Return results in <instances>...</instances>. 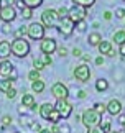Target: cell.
<instances>
[{"label": "cell", "mask_w": 125, "mask_h": 133, "mask_svg": "<svg viewBox=\"0 0 125 133\" xmlns=\"http://www.w3.org/2000/svg\"><path fill=\"white\" fill-rule=\"evenodd\" d=\"M81 122L87 127V128L99 127L101 122H102V115L99 114L97 110H94V109H87V110H84V114L81 115Z\"/></svg>", "instance_id": "6da1fadb"}, {"label": "cell", "mask_w": 125, "mask_h": 133, "mask_svg": "<svg viewBox=\"0 0 125 133\" xmlns=\"http://www.w3.org/2000/svg\"><path fill=\"white\" fill-rule=\"evenodd\" d=\"M12 54L17 58H25L30 54V43L25 38H15L12 41Z\"/></svg>", "instance_id": "7a4b0ae2"}, {"label": "cell", "mask_w": 125, "mask_h": 133, "mask_svg": "<svg viewBox=\"0 0 125 133\" xmlns=\"http://www.w3.org/2000/svg\"><path fill=\"white\" fill-rule=\"evenodd\" d=\"M45 26L43 23H38V22H33L27 26V36L33 41H41L45 38Z\"/></svg>", "instance_id": "3957f363"}, {"label": "cell", "mask_w": 125, "mask_h": 133, "mask_svg": "<svg viewBox=\"0 0 125 133\" xmlns=\"http://www.w3.org/2000/svg\"><path fill=\"white\" fill-rule=\"evenodd\" d=\"M54 109L58 110V114L61 115L63 120L69 118V117L72 115V110H74V107H72V104L67 99H61V100H56V105Z\"/></svg>", "instance_id": "277c9868"}, {"label": "cell", "mask_w": 125, "mask_h": 133, "mask_svg": "<svg viewBox=\"0 0 125 133\" xmlns=\"http://www.w3.org/2000/svg\"><path fill=\"white\" fill-rule=\"evenodd\" d=\"M58 12L53 8H46L43 13H41V23H43L45 28H53L56 22H58Z\"/></svg>", "instance_id": "5b68a950"}, {"label": "cell", "mask_w": 125, "mask_h": 133, "mask_svg": "<svg viewBox=\"0 0 125 133\" xmlns=\"http://www.w3.org/2000/svg\"><path fill=\"white\" fill-rule=\"evenodd\" d=\"M72 74H74V79L79 81V82H89V79H91V69L86 63L76 66L74 71H72Z\"/></svg>", "instance_id": "8992f818"}, {"label": "cell", "mask_w": 125, "mask_h": 133, "mask_svg": "<svg viewBox=\"0 0 125 133\" xmlns=\"http://www.w3.org/2000/svg\"><path fill=\"white\" fill-rule=\"evenodd\" d=\"M86 15H87V8L81 7V5H74V7L69 8V15H67V18L76 25L77 22H82V20L86 18Z\"/></svg>", "instance_id": "52a82bcc"}, {"label": "cell", "mask_w": 125, "mask_h": 133, "mask_svg": "<svg viewBox=\"0 0 125 133\" xmlns=\"http://www.w3.org/2000/svg\"><path fill=\"white\" fill-rule=\"evenodd\" d=\"M17 18V10H15L13 5H2V8H0V20H2L3 23H12L13 20Z\"/></svg>", "instance_id": "ba28073f"}, {"label": "cell", "mask_w": 125, "mask_h": 133, "mask_svg": "<svg viewBox=\"0 0 125 133\" xmlns=\"http://www.w3.org/2000/svg\"><path fill=\"white\" fill-rule=\"evenodd\" d=\"M51 95H53L56 100L67 99V97H69V90H67V85H66V84H63V82H54L53 85H51Z\"/></svg>", "instance_id": "9c48e42d"}, {"label": "cell", "mask_w": 125, "mask_h": 133, "mask_svg": "<svg viewBox=\"0 0 125 133\" xmlns=\"http://www.w3.org/2000/svg\"><path fill=\"white\" fill-rule=\"evenodd\" d=\"M40 49H41V53L43 54H53L58 51V44H56V41L53 38H43L40 41Z\"/></svg>", "instance_id": "30bf717a"}, {"label": "cell", "mask_w": 125, "mask_h": 133, "mask_svg": "<svg viewBox=\"0 0 125 133\" xmlns=\"http://www.w3.org/2000/svg\"><path fill=\"white\" fill-rule=\"evenodd\" d=\"M58 28H59V33L63 35V36H64V38H69L71 35L74 33V28H76V25L72 23L69 18H63Z\"/></svg>", "instance_id": "8fae6325"}, {"label": "cell", "mask_w": 125, "mask_h": 133, "mask_svg": "<svg viewBox=\"0 0 125 133\" xmlns=\"http://www.w3.org/2000/svg\"><path fill=\"white\" fill-rule=\"evenodd\" d=\"M122 102L118 100V99H112V100H109L107 102V112L110 114L112 117H115V115H120L122 114Z\"/></svg>", "instance_id": "7c38bea8"}, {"label": "cell", "mask_w": 125, "mask_h": 133, "mask_svg": "<svg viewBox=\"0 0 125 133\" xmlns=\"http://www.w3.org/2000/svg\"><path fill=\"white\" fill-rule=\"evenodd\" d=\"M22 105L27 107L30 112H36V110L40 109V107L36 105V100H35L33 94H23V97H22Z\"/></svg>", "instance_id": "4fadbf2b"}, {"label": "cell", "mask_w": 125, "mask_h": 133, "mask_svg": "<svg viewBox=\"0 0 125 133\" xmlns=\"http://www.w3.org/2000/svg\"><path fill=\"white\" fill-rule=\"evenodd\" d=\"M15 71V66L10 63L8 59H5L0 63V77H3V79H8L10 77V74H12Z\"/></svg>", "instance_id": "5bb4252c"}, {"label": "cell", "mask_w": 125, "mask_h": 133, "mask_svg": "<svg viewBox=\"0 0 125 133\" xmlns=\"http://www.w3.org/2000/svg\"><path fill=\"white\" fill-rule=\"evenodd\" d=\"M12 54V43L10 41H0V61H5Z\"/></svg>", "instance_id": "9a60e30c"}, {"label": "cell", "mask_w": 125, "mask_h": 133, "mask_svg": "<svg viewBox=\"0 0 125 133\" xmlns=\"http://www.w3.org/2000/svg\"><path fill=\"white\" fill-rule=\"evenodd\" d=\"M53 110H54V105H53V104H49V102H45V104L38 109L40 117H41L43 120H48V118H49V114H51Z\"/></svg>", "instance_id": "2e32d148"}, {"label": "cell", "mask_w": 125, "mask_h": 133, "mask_svg": "<svg viewBox=\"0 0 125 133\" xmlns=\"http://www.w3.org/2000/svg\"><path fill=\"white\" fill-rule=\"evenodd\" d=\"M101 41H102V35L99 31H92V33H89V36H87V43L91 46H99Z\"/></svg>", "instance_id": "e0dca14e"}, {"label": "cell", "mask_w": 125, "mask_h": 133, "mask_svg": "<svg viewBox=\"0 0 125 133\" xmlns=\"http://www.w3.org/2000/svg\"><path fill=\"white\" fill-rule=\"evenodd\" d=\"M112 41H105V39H102V41L101 43H99V46H97V49H99V53H101V54H109V51H110L112 49Z\"/></svg>", "instance_id": "ac0fdd59"}, {"label": "cell", "mask_w": 125, "mask_h": 133, "mask_svg": "<svg viewBox=\"0 0 125 133\" xmlns=\"http://www.w3.org/2000/svg\"><path fill=\"white\" fill-rule=\"evenodd\" d=\"M112 41L115 43L117 46H120L125 43V30H118V31H115L112 35Z\"/></svg>", "instance_id": "d6986e66"}, {"label": "cell", "mask_w": 125, "mask_h": 133, "mask_svg": "<svg viewBox=\"0 0 125 133\" xmlns=\"http://www.w3.org/2000/svg\"><path fill=\"white\" fill-rule=\"evenodd\" d=\"M46 87V84H45V81H41V79H36L31 82V90L35 92V94H41V92L45 90Z\"/></svg>", "instance_id": "ffe728a7"}, {"label": "cell", "mask_w": 125, "mask_h": 133, "mask_svg": "<svg viewBox=\"0 0 125 133\" xmlns=\"http://www.w3.org/2000/svg\"><path fill=\"white\" fill-rule=\"evenodd\" d=\"M109 89V82L105 79H97L96 81V90H99V92H105Z\"/></svg>", "instance_id": "44dd1931"}, {"label": "cell", "mask_w": 125, "mask_h": 133, "mask_svg": "<svg viewBox=\"0 0 125 133\" xmlns=\"http://www.w3.org/2000/svg\"><path fill=\"white\" fill-rule=\"evenodd\" d=\"M12 87H13V81H10V79L0 81V90H2V92H8Z\"/></svg>", "instance_id": "7402d4cb"}, {"label": "cell", "mask_w": 125, "mask_h": 133, "mask_svg": "<svg viewBox=\"0 0 125 133\" xmlns=\"http://www.w3.org/2000/svg\"><path fill=\"white\" fill-rule=\"evenodd\" d=\"M22 2L25 3V7H28V8H38L41 3H43V0H22Z\"/></svg>", "instance_id": "603a6c76"}, {"label": "cell", "mask_w": 125, "mask_h": 133, "mask_svg": "<svg viewBox=\"0 0 125 133\" xmlns=\"http://www.w3.org/2000/svg\"><path fill=\"white\" fill-rule=\"evenodd\" d=\"M72 2H74V5H81L84 8H89L96 3V0H72Z\"/></svg>", "instance_id": "cb8c5ba5"}, {"label": "cell", "mask_w": 125, "mask_h": 133, "mask_svg": "<svg viewBox=\"0 0 125 133\" xmlns=\"http://www.w3.org/2000/svg\"><path fill=\"white\" fill-rule=\"evenodd\" d=\"M59 120H63L61 118V115L58 114V110H53V112H51V114H49V118H48V122H51V123H53V125H56V123H58V122Z\"/></svg>", "instance_id": "d4e9b609"}, {"label": "cell", "mask_w": 125, "mask_h": 133, "mask_svg": "<svg viewBox=\"0 0 125 133\" xmlns=\"http://www.w3.org/2000/svg\"><path fill=\"white\" fill-rule=\"evenodd\" d=\"M45 68H46V66H45V63H43V59H41V58H35V59H33V69L43 71Z\"/></svg>", "instance_id": "484cf974"}, {"label": "cell", "mask_w": 125, "mask_h": 133, "mask_svg": "<svg viewBox=\"0 0 125 133\" xmlns=\"http://www.w3.org/2000/svg\"><path fill=\"white\" fill-rule=\"evenodd\" d=\"M22 18H25V20H30L31 17H33V8H28V7H23L22 10Z\"/></svg>", "instance_id": "4316f807"}, {"label": "cell", "mask_w": 125, "mask_h": 133, "mask_svg": "<svg viewBox=\"0 0 125 133\" xmlns=\"http://www.w3.org/2000/svg\"><path fill=\"white\" fill-rule=\"evenodd\" d=\"M58 18L59 20H63V18H67V15H69V8H66V7H59L58 10Z\"/></svg>", "instance_id": "83f0119b"}, {"label": "cell", "mask_w": 125, "mask_h": 133, "mask_svg": "<svg viewBox=\"0 0 125 133\" xmlns=\"http://www.w3.org/2000/svg\"><path fill=\"white\" fill-rule=\"evenodd\" d=\"M28 79L33 82V81H36V79H40V71H36V69H31L30 72H28Z\"/></svg>", "instance_id": "f1b7e54d"}, {"label": "cell", "mask_w": 125, "mask_h": 133, "mask_svg": "<svg viewBox=\"0 0 125 133\" xmlns=\"http://www.w3.org/2000/svg\"><path fill=\"white\" fill-rule=\"evenodd\" d=\"M94 110H97L99 114H104V112H107V104H101V102H99V104H96L94 105Z\"/></svg>", "instance_id": "f546056e"}, {"label": "cell", "mask_w": 125, "mask_h": 133, "mask_svg": "<svg viewBox=\"0 0 125 133\" xmlns=\"http://www.w3.org/2000/svg\"><path fill=\"white\" fill-rule=\"evenodd\" d=\"M15 35H17V38H25V35H27V26L25 25H22L17 31H15Z\"/></svg>", "instance_id": "4dcf8cb0"}, {"label": "cell", "mask_w": 125, "mask_h": 133, "mask_svg": "<svg viewBox=\"0 0 125 133\" xmlns=\"http://www.w3.org/2000/svg\"><path fill=\"white\" fill-rule=\"evenodd\" d=\"M12 125V117L10 115H3L2 117V128H5V127Z\"/></svg>", "instance_id": "1f68e13d"}, {"label": "cell", "mask_w": 125, "mask_h": 133, "mask_svg": "<svg viewBox=\"0 0 125 133\" xmlns=\"http://www.w3.org/2000/svg\"><path fill=\"white\" fill-rule=\"evenodd\" d=\"M41 59H43V63H45V66H46V68L53 64V59H51V54H43V56H41Z\"/></svg>", "instance_id": "d6a6232c"}, {"label": "cell", "mask_w": 125, "mask_h": 133, "mask_svg": "<svg viewBox=\"0 0 125 133\" xmlns=\"http://www.w3.org/2000/svg\"><path fill=\"white\" fill-rule=\"evenodd\" d=\"M99 127H101V128L104 130V131H109V130H112V127H110V122H109V120H105V122H101V125H99Z\"/></svg>", "instance_id": "836d02e7"}, {"label": "cell", "mask_w": 125, "mask_h": 133, "mask_svg": "<svg viewBox=\"0 0 125 133\" xmlns=\"http://www.w3.org/2000/svg\"><path fill=\"white\" fill-rule=\"evenodd\" d=\"M30 127H31V130H33L35 133H40V131H41V125L38 123V122H31Z\"/></svg>", "instance_id": "e575fe53"}, {"label": "cell", "mask_w": 125, "mask_h": 133, "mask_svg": "<svg viewBox=\"0 0 125 133\" xmlns=\"http://www.w3.org/2000/svg\"><path fill=\"white\" fill-rule=\"evenodd\" d=\"M5 95H7V99H10V100H12V99H15V97H17V89H10L8 92H5Z\"/></svg>", "instance_id": "d590c367"}, {"label": "cell", "mask_w": 125, "mask_h": 133, "mask_svg": "<svg viewBox=\"0 0 125 133\" xmlns=\"http://www.w3.org/2000/svg\"><path fill=\"white\" fill-rule=\"evenodd\" d=\"M76 28H77V31H79V33L84 31V30H86V23H84V20H82V22H77V23H76Z\"/></svg>", "instance_id": "8d00e7d4"}, {"label": "cell", "mask_w": 125, "mask_h": 133, "mask_svg": "<svg viewBox=\"0 0 125 133\" xmlns=\"http://www.w3.org/2000/svg\"><path fill=\"white\" fill-rule=\"evenodd\" d=\"M87 133H105L101 127H92V128H87Z\"/></svg>", "instance_id": "74e56055"}, {"label": "cell", "mask_w": 125, "mask_h": 133, "mask_svg": "<svg viewBox=\"0 0 125 133\" xmlns=\"http://www.w3.org/2000/svg\"><path fill=\"white\" fill-rule=\"evenodd\" d=\"M2 33H5V35L12 33V28H10V23H3V25H2Z\"/></svg>", "instance_id": "f35d334b"}, {"label": "cell", "mask_w": 125, "mask_h": 133, "mask_svg": "<svg viewBox=\"0 0 125 133\" xmlns=\"http://www.w3.org/2000/svg\"><path fill=\"white\" fill-rule=\"evenodd\" d=\"M58 54L61 56V58H64V56H67V48H64V46H61V48H58Z\"/></svg>", "instance_id": "ab89813d"}, {"label": "cell", "mask_w": 125, "mask_h": 133, "mask_svg": "<svg viewBox=\"0 0 125 133\" xmlns=\"http://www.w3.org/2000/svg\"><path fill=\"white\" fill-rule=\"evenodd\" d=\"M115 15H117V18H125V8H117Z\"/></svg>", "instance_id": "60d3db41"}, {"label": "cell", "mask_w": 125, "mask_h": 133, "mask_svg": "<svg viewBox=\"0 0 125 133\" xmlns=\"http://www.w3.org/2000/svg\"><path fill=\"white\" fill-rule=\"evenodd\" d=\"M58 130H59V133H69V131H71L69 125H63V127H58Z\"/></svg>", "instance_id": "b9f144b4"}, {"label": "cell", "mask_w": 125, "mask_h": 133, "mask_svg": "<svg viewBox=\"0 0 125 133\" xmlns=\"http://www.w3.org/2000/svg\"><path fill=\"white\" fill-rule=\"evenodd\" d=\"M72 56H74V58H81V56H82V51L79 48H74V49H72Z\"/></svg>", "instance_id": "7bdbcfd3"}, {"label": "cell", "mask_w": 125, "mask_h": 133, "mask_svg": "<svg viewBox=\"0 0 125 133\" xmlns=\"http://www.w3.org/2000/svg\"><path fill=\"white\" fill-rule=\"evenodd\" d=\"M118 54H120L122 58L125 59V43H123V44H120V46H118Z\"/></svg>", "instance_id": "ee69618b"}, {"label": "cell", "mask_w": 125, "mask_h": 133, "mask_svg": "<svg viewBox=\"0 0 125 133\" xmlns=\"http://www.w3.org/2000/svg\"><path fill=\"white\" fill-rule=\"evenodd\" d=\"M81 58H82V63H86V64L91 63V54H82Z\"/></svg>", "instance_id": "f6af8a7d"}, {"label": "cell", "mask_w": 125, "mask_h": 133, "mask_svg": "<svg viewBox=\"0 0 125 133\" xmlns=\"http://www.w3.org/2000/svg\"><path fill=\"white\" fill-rule=\"evenodd\" d=\"M104 20H107V22H109V20H112V12H109V10H107V12H104Z\"/></svg>", "instance_id": "bcb514c9"}, {"label": "cell", "mask_w": 125, "mask_h": 133, "mask_svg": "<svg viewBox=\"0 0 125 133\" xmlns=\"http://www.w3.org/2000/svg\"><path fill=\"white\" fill-rule=\"evenodd\" d=\"M96 64H97V66H102V64H104V56H102V54L99 56V58H96Z\"/></svg>", "instance_id": "7dc6e473"}, {"label": "cell", "mask_w": 125, "mask_h": 133, "mask_svg": "<svg viewBox=\"0 0 125 133\" xmlns=\"http://www.w3.org/2000/svg\"><path fill=\"white\" fill-rule=\"evenodd\" d=\"M77 97H79V99H86V97H87V92L86 90H79V92H77Z\"/></svg>", "instance_id": "c3c4849f"}, {"label": "cell", "mask_w": 125, "mask_h": 133, "mask_svg": "<svg viewBox=\"0 0 125 133\" xmlns=\"http://www.w3.org/2000/svg\"><path fill=\"white\" fill-rule=\"evenodd\" d=\"M115 54H117V51H115V48H114V46H112V49L109 51V54H107V56H110V58H114V56H115Z\"/></svg>", "instance_id": "681fc988"}, {"label": "cell", "mask_w": 125, "mask_h": 133, "mask_svg": "<svg viewBox=\"0 0 125 133\" xmlns=\"http://www.w3.org/2000/svg\"><path fill=\"white\" fill-rule=\"evenodd\" d=\"M118 122H120L122 125H125V115H122V114H120V120H118Z\"/></svg>", "instance_id": "f907efd6"}, {"label": "cell", "mask_w": 125, "mask_h": 133, "mask_svg": "<svg viewBox=\"0 0 125 133\" xmlns=\"http://www.w3.org/2000/svg\"><path fill=\"white\" fill-rule=\"evenodd\" d=\"M40 133H53V131H51L49 128H41V131Z\"/></svg>", "instance_id": "816d5d0a"}, {"label": "cell", "mask_w": 125, "mask_h": 133, "mask_svg": "<svg viewBox=\"0 0 125 133\" xmlns=\"http://www.w3.org/2000/svg\"><path fill=\"white\" fill-rule=\"evenodd\" d=\"M7 2H8V5H13V3H15V0H7Z\"/></svg>", "instance_id": "f5cc1de1"}, {"label": "cell", "mask_w": 125, "mask_h": 133, "mask_svg": "<svg viewBox=\"0 0 125 133\" xmlns=\"http://www.w3.org/2000/svg\"><path fill=\"white\" fill-rule=\"evenodd\" d=\"M107 133H118V131H115V130H109Z\"/></svg>", "instance_id": "db71d44e"}, {"label": "cell", "mask_w": 125, "mask_h": 133, "mask_svg": "<svg viewBox=\"0 0 125 133\" xmlns=\"http://www.w3.org/2000/svg\"><path fill=\"white\" fill-rule=\"evenodd\" d=\"M0 8H2V2H0Z\"/></svg>", "instance_id": "11a10c76"}, {"label": "cell", "mask_w": 125, "mask_h": 133, "mask_svg": "<svg viewBox=\"0 0 125 133\" xmlns=\"http://www.w3.org/2000/svg\"><path fill=\"white\" fill-rule=\"evenodd\" d=\"M123 128H125V125H123Z\"/></svg>", "instance_id": "9f6ffc18"}, {"label": "cell", "mask_w": 125, "mask_h": 133, "mask_svg": "<svg viewBox=\"0 0 125 133\" xmlns=\"http://www.w3.org/2000/svg\"><path fill=\"white\" fill-rule=\"evenodd\" d=\"M0 2H2V0H0Z\"/></svg>", "instance_id": "6f0895ef"}, {"label": "cell", "mask_w": 125, "mask_h": 133, "mask_svg": "<svg viewBox=\"0 0 125 133\" xmlns=\"http://www.w3.org/2000/svg\"><path fill=\"white\" fill-rule=\"evenodd\" d=\"M123 20H125V18H123Z\"/></svg>", "instance_id": "680465c9"}]
</instances>
